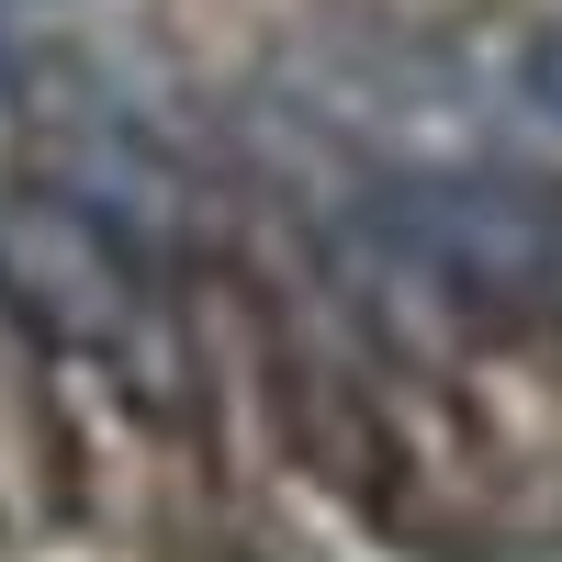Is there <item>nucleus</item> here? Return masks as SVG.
Segmentation results:
<instances>
[{
	"label": "nucleus",
	"mask_w": 562,
	"mask_h": 562,
	"mask_svg": "<svg viewBox=\"0 0 562 562\" xmlns=\"http://www.w3.org/2000/svg\"><path fill=\"white\" fill-rule=\"evenodd\" d=\"M360 237L394 281L450 315H551L562 304V203L495 169H405L360 192Z\"/></svg>",
	"instance_id": "1"
},
{
	"label": "nucleus",
	"mask_w": 562,
	"mask_h": 562,
	"mask_svg": "<svg viewBox=\"0 0 562 562\" xmlns=\"http://www.w3.org/2000/svg\"><path fill=\"white\" fill-rule=\"evenodd\" d=\"M0 304H12L34 338H57V349L124 360L147 338V259L90 203H68L57 180H45V192L0 203Z\"/></svg>",
	"instance_id": "2"
},
{
	"label": "nucleus",
	"mask_w": 562,
	"mask_h": 562,
	"mask_svg": "<svg viewBox=\"0 0 562 562\" xmlns=\"http://www.w3.org/2000/svg\"><path fill=\"white\" fill-rule=\"evenodd\" d=\"M529 102H540V113L562 124V23H551V34L529 45Z\"/></svg>",
	"instance_id": "3"
},
{
	"label": "nucleus",
	"mask_w": 562,
	"mask_h": 562,
	"mask_svg": "<svg viewBox=\"0 0 562 562\" xmlns=\"http://www.w3.org/2000/svg\"><path fill=\"white\" fill-rule=\"evenodd\" d=\"M0 113H12V45H0Z\"/></svg>",
	"instance_id": "4"
}]
</instances>
